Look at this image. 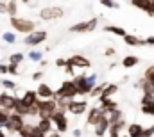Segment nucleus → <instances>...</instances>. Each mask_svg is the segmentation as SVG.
Segmentation results:
<instances>
[{"mask_svg":"<svg viewBox=\"0 0 154 137\" xmlns=\"http://www.w3.org/2000/svg\"><path fill=\"white\" fill-rule=\"evenodd\" d=\"M151 102H154V96H152V95H142V105L151 103Z\"/></svg>","mask_w":154,"mask_h":137,"instance_id":"nucleus-44","label":"nucleus"},{"mask_svg":"<svg viewBox=\"0 0 154 137\" xmlns=\"http://www.w3.org/2000/svg\"><path fill=\"white\" fill-rule=\"evenodd\" d=\"M66 63L68 64H72L74 68H91V61L88 59V57H84V55H79V54H75V55H70L68 59H66Z\"/></svg>","mask_w":154,"mask_h":137,"instance_id":"nucleus-12","label":"nucleus"},{"mask_svg":"<svg viewBox=\"0 0 154 137\" xmlns=\"http://www.w3.org/2000/svg\"><path fill=\"white\" fill-rule=\"evenodd\" d=\"M77 95V87L75 84L72 82V80H65V82H61V86L54 91V98H66V100H74Z\"/></svg>","mask_w":154,"mask_h":137,"instance_id":"nucleus-3","label":"nucleus"},{"mask_svg":"<svg viewBox=\"0 0 154 137\" xmlns=\"http://www.w3.org/2000/svg\"><path fill=\"white\" fill-rule=\"evenodd\" d=\"M108 119H109V125H111V123H118L120 119H124V112H122L120 109H115L113 112L108 114Z\"/></svg>","mask_w":154,"mask_h":137,"instance_id":"nucleus-29","label":"nucleus"},{"mask_svg":"<svg viewBox=\"0 0 154 137\" xmlns=\"http://www.w3.org/2000/svg\"><path fill=\"white\" fill-rule=\"evenodd\" d=\"M0 137H5V134H4V130H2V127H0Z\"/></svg>","mask_w":154,"mask_h":137,"instance_id":"nucleus-55","label":"nucleus"},{"mask_svg":"<svg viewBox=\"0 0 154 137\" xmlns=\"http://www.w3.org/2000/svg\"><path fill=\"white\" fill-rule=\"evenodd\" d=\"M63 71H65L66 75H70V77H74V73H75V68H74L72 64H68V63H66V66L63 68Z\"/></svg>","mask_w":154,"mask_h":137,"instance_id":"nucleus-43","label":"nucleus"},{"mask_svg":"<svg viewBox=\"0 0 154 137\" xmlns=\"http://www.w3.org/2000/svg\"><path fill=\"white\" fill-rule=\"evenodd\" d=\"M106 84H108V82H102V84H95V86H93V89L90 91V95H88V96H90V98H99V96H100V93L104 91Z\"/></svg>","mask_w":154,"mask_h":137,"instance_id":"nucleus-28","label":"nucleus"},{"mask_svg":"<svg viewBox=\"0 0 154 137\" xmlns=\"http://www.w3.org/2000/svg\"><path fill=\"white\" fill-rule=\"evenodd\" d=\"M122 39H124V43L127 46H147L145 45V39L140 37V36H136V34H125Z\"/></svg>","mask_w":154,"mask_h":137,"instance_id":"nucleus-15","label":"nucleus"},{"mask_svg":"<svg viewBox=\"0 0 154 137\" xmlns=\"http://www.w3.org/2000/svg\"><path fill=\"white\" fill-rule=\"evenodd\" d=\"M118 84H106V87H104V91L100 93V96H99V102H102V100H108V98H113L116 93H118Z\"/></svg>","mask_w":154,"mask_h":137,"instance_id":"nucleus-16","label":"nucleus"},{"mask_svg":"<svg viewBox=\"0 0 154 137\" xmlns=\"http://www.w3.org/2000/svg\"><path fill=\"white\" fill-rule=\"evenodd\" d=\"M27 116H38V107H36V105L29 107V110H27Z\"/></svg>","mask_w":154,"mask_h":137,"instance_id":"nucleus-47","label":"nucleus"},{"mask_svg":"<svg viewBox=\"0 0 154 137\" xmlns=\"http://www.w3.org/2000/svg\"><path fill=\"white\" fill-rule=\"evenodd\" d=\"M108 128H109V119H108V116H102L99 119V123L95 125V137H104L108 134Z\"/></svg>","mask_w":154,"mask_h":137,"instance_id":"nucleus-13","label":"nucleus"},{"mask_svg":"<svg viewBox=\"0 0 154 137\" xmlns=\"http://www.w3.org/2000/svg\"><path fill=\"white\" fill-rule=\"evenodd\" d=\"M38 127L39 130L47 136V134H50L52 130H54V125H52V121H50V118H39V121H38Z\"/></svg>","mask_w":154,"mask_h":137,"instance_id":"nucleus-22","label":"nucleus"},{"mask_svg":"<svg viewBox=\"0 0 154 137\" xmlns=\"http://www.w3.org/2000/svg\"><path fill=\"white\" fill-rule=\"evenodd\" d=\"M66 112L74 114V116H82L88 112V102L86 100H68V107H66Z\"/></svg>","mask_w":154,"mask_h":137,"instance_id":"nucleus-10","label":"nucleus"},{"mask_svg":"<svg viewBox=\"0 0 154 137\" xmlns=\"http://www.w3.org/2000/svg\"><path fill=\"white\" fill-rule=\"evenodd\" d=\"M131 4H133V7H136V9H140L147 14L152 9V0H131Z\"/></svg>","mask_w":154,"mask_h":137,"instance_id":"nucleus-20","label":"nucleus"},{"mask_svg":"<svg viewBox=\"0 0 154 137\" xmlns=\"http://www.w3.org/2000/svg\"><path fill=\"white\" fill-rule=\"evenodd\" d=\"M9 114H11V110L0 107V127H5V123H7V119H9Z\"/></svg>","mask_w":154,"mask_h":137,"instance_id":"nucleus-34","label":"nucleus"},{"mask_svg":"<svg viewBox=\"0 0 154 137\" xmlns=\"http://www.w3.org/2000/svg\"><path fill=\"white\" fill-rule=\"evenodd\" d=\"M72 136H74V137H81V136H82V130H81V128H75V130L72 132Z\"/></svg>","mask_w":154,"mask_h":137,"instance_id":"nucleus-52","label":"nucleus"},{"mask_svg":"<svg viewBox=\"0 0 154 137\" xmlns=\"http://www.w3.org/2000/svg\"><path fill=\"white\" fill-rule=\"evenodd\" d=\"M142 114H145V116H154V102L142 105Z\"/></svg>","mask_w":154,"mask_h":137,"instance_id":"nucleus-36","label":"nucleus"},{"mask_svg":"<svg viewBox=\"0 0 154 137\" xmlns=\"http://www.w3.org/2000/svg\"><path fill=\"white\" fill-rule=\"evenodd\" d=\"M23 125H25L23 116H20V114H16V112H13V110H11L9 119H7V123H5V130H7V132H11V134H18V132L22 130V127H23Z\"/></svg>","mask_w":154,"mask_h":137,"instance_id":"nucleus-8","label":"nucleus"},{"mask_svg":"<svg viewBox=\"0 0 154 137\" xmlns=\"http://www.w3.org/2000/svg\"><path fill=\"white\" fill-rule=\"evenodd\" d=\"M36 95H38V98H43V100H47V98H54V89L48 86V84H38V87H36Z\"/></svg>","mask_w":154,"mask_h":137,"instance_id":"nucleus-17","label":"nucleus"},{"mask_svg":"<svg viewBox=\"0 0 154 137\" xmlns=\"http://www.w3.org/2000/svg\"><path fill=\"white\" fill-rule=\"evenodd\" d=\"M43 77H45V71H43V69H38V71L32 73V80H34V82H41Z\"/></svg>","mask_w":154,"mask_h":137,"instance_id":"nucleus-41","label":"nucleus"},{"mask_svg":"<svg viewBox=\"0 0 154 137\" xmlns=\"http://www.w3.org/2000/svg\"><path fill=\"white\" fill-rule=\"evenodd\" d=\"M20 100L23 102V105L29 109V107H32V105H36V102H38V95H36V91H32V89H27L22 96H20Z\"/></svg>","mask_w":154,"mask_h":137,"instance_id":"nucleus-14","label":"nucleus"},{"mask_svg":"<svg viewBox=\"0 0 154 137\" xmlns=\"http://www.w3.org/2000/svg\"><path fill=\"white\" fill-rule=\"evenodd\" d=\"M56 103H57V109L59 110H66V107H68V100L66 98H54Z\"/></svg>","mask_w":154,"mask_h":137,"instance_id":"nucleus-39","label":"nucleus"},{"mask_svg":"<svg viewBox=\"0 0 154 137\" xmlns=\"http://www.w3.org/2000/svg\"><path fill=\"white\" fill-rule=\"evenodd\" d=\"M143 128L145 127H142L140 123H131V125H127V136L129 137H140L142 132H143Z\"/></svg>","mask_w":154,"mask_h":137,"instance_id":"nucleus-25","label":"nucleus"},{"mask_svg":"<svg viewBox=\"0 0 154 137\" xmlns=\"http://www.w3.org/2000/svg\"><path fill=\"white\" fill-rule=\"evenodd\" d=\"M99 107L102 109V112L108 116L109 112H113L115 109H118V105H116V102L113 100V98H108V100H102V102H99Z\"/></svg>","mask_w":154,"mask_h":137,"instance_id":"nucleus-21","label":"nucleus"},{"mask_svg":"<svg viewBox=\"0 0 154 137\" xmlns=\"http://www.w3.org/2000/svg\"><path fill=\"white\" fill-rule=\"evenodd\" d=\"M7 73L9 75H13V77H16V75H20V69H18V64H7Z\"/></svg>","mask_w":154,"mask_h":137,"instance_id":"nucleus-40","label":"nucleus"},{"mask_svg":"<svg viewBox=\"0 0 154 137\" xmlns=\"http://www.w3.org/2000/svg\"><path fill=\"white\" fill-rule=\"evenodd\" d=\"M72 82L75 84L77 95H79V96H88L90 91L93 89V86L97 84V73L88 75V73L84 71V73H81V75H74Z\"/></svg>","mask_w":154,"mask_h":137,"instance_id":"nucleus-1","label":"nucleus"},{"mask_svg":"<svg viewBox=\"0 0 154 137\" xmlns=\"http://www.w3.org/2000/svg\"><path fill=\"white\" fill-rule=\"evenodd\" d=\"M149 16H151V18H154V0H152V9H151V13H149Z\"/></svg>","mask_w":154,"mask_h":137,"instance_id":"nucleus-54","label":"nucleus"},{"mask_svg":"<svg viewBox=\"0 0 154 137\" xmlns=\"http://www.w3.org/2000/svg\"><path fill=\"white\" fill-rule=\"evenodd\" d=\"M27 57H29V61H32V63H39V61L43 59V52H41V50H31V52L27 54Z\"/></svg>","mask_w":154,"mask_h":137,"instance_id":"nucleus-33","label":"nucleus"},{"mask_svg":"<svg viewBox=\"0 0 154 137\" xmlns=\"http://www.w3.org/2000/svg\"><path fill=\"white\" fill-rule=\"evenodd\" d=\"M124 128H127V123H125V119H120L118 123H111V125H109V128H108V134H109V137L122 136L120 132H122Z\"/></svg>","mask_w":154,"mask_h":137,"instance_id":"nucleus-19","label":"nucleus"},{"mask_svg":"<svg viewBox=\"0 0 154 137\" xmlns=\"http://www.w3.org/2000/svg\"><path fill=\"white\" fill-rule=\"evenodd\" d=\"M115 54H116V50L115 48H111V46H108V48L104 50V55H106V57H113Z\"/></svg>","mask_w":154,"mask_h":137,"instance_id":"nucleus-45","label":"nucleus"},{"mask_svg":"<svg viewBox=\"0 0 154 137\" xmlns=\"http://www.w3.org/2000/svg\"><path fill=\"white\" fill-rule=\"evenodd\" d=\"M0 73H2V75H7V64L0 63Z\"/></svg>","mask_w":154,"mask_h":137,"instance_id":"nucleus-51","label":"nucleus"},{"mask_svg":"<svg viewBox=\"0 0 154 137\" xmlns=\"http://www.w3.org/2000/svg\"><path fill=\"white\" fill-rule=\"evenodd\" d=\"M138 64H140V57H136V55H125L122 59V66L125 69H131L134 66H138Z\"/></svg>","mask_w":154,"mask_h":137,"instance_id":"nucleus-24","label":"nucleus"},{"mask_svg":"<svg viewBox=\"0 0 154 137\" xmlns=\"http://www.w3.org/2000/svg\"><path fill=\"white\" fill-rule=\"evenodd\" d=\"M152 48H154V46H152Z\"/></svg>","mask_w":154,"mask_h":137,"instance_id":"nucleus-59","label":"nucleus"},{"mask_svg":"<svg viewBox=\"0 0 154 137\" xmlns=\"http://www.w3.org/2000/svg\"><path fill=\"white\" fill-rule=\"evenodd\" d=\"M0 86H4L5 91H16V82L11 80V78H4V80H0Z\"/></svg>","mask_w":154,"mask_h":137,"instance_id":"nucleus-31","label":"nucleus"},{"mask_svg":"<svg viewBox=\"0 0 154 137\" xmlns=\"http://www.w3.org/2000/svg\"><path fill=\"white\" fill-rule=\"evenodd\" d=\"M38 16L43 22H52V20H59L65 16V9L63 7H57V5H48V7H43L38 13Z\"/></svg>","mask_w":154,"mask_h":137,"instance_id":"nucleus-6","label":"nucleus"},{"mask_svg":"<svg viewBox=\"0 0 154 137\" xmlns=\"http://www.w3.org/2000/svg\"><path fill=\"white\" fill-rule=\"evenodd\" d=\"M97 27H99V18H90L86 22H79L75 25H72L70 32H74V34H88V32H93Z\"/></svg>","mask_w":154,"mask_h":137,"instance_id":"nucleus-7","label":"nucleus"},{"mask_svg":"<svg viewBox=\"0 0 154 137\" xmlns=\"http://www.w3.org/2000/svg\"><path fill=\"white\" fill-rule=\"evenodd\" d=\"M50 121H52V125L56 127V130L59 132V134H65V132H68V127H70V121H68V116H66V110H56L52 116H50Z\"/></svg>","mask_w":154,"mask_h":137,"instance_id":"nucleus-4","label":"nucleus"},{"mask_svg":"<svg viewBox=\"0 0 154 137\" xmlns=\"http://www.w3.org/2000/svg\"><path fill=\"white\" fill-rule=\"evenodd\" d=\"M11 27L14 32H20V34H31L32 31H36V23L29 18H22V16H11L9 20Z\"/></svg>","mask_w":154,"mask_h":137,"instance_id":"nucleus-2","label":"nucleus"},{"mask_svg":"<svg viewBox=\"0 0 154 137\" xmlns=\"http://www.w3.org/2000/svg\"><path fill=\"white\" fill-rule=\"evenodd\" d=\"M36 107H38V118H50L56 110H57V103L54 98H39L36 102Z\"/></svg>","mask_w":154,"mask_h":137,"instance_id":"nucleus-5","label":"nucleus"},{"mask_svg":"<svg viewBox=\"0 0 154 137\" xmlns=\"http://www.w3.org/2000/svg\"><path fill=\"white\" fill-rule=\"evenodd\" d=\"M0 107H2V103H0Z\"/></svg>","mask_w":154,"mask_h":137,"instance_id":"nucleus-58","label":"nucleus"},{"mask_svg":"<svg viewBox=\"0 0 154 137\" xmlns=\"http://www.w3.org/2000/svg\"><path fill=\"white\" fill-rule=\"evenodd\" d=\"M116 137H129V136H127V134H125V136H116Z\"/></svg>","mask_w":154,"mask_h":137,"instance_id":"nucleus-57","label":"nucleus"},{"mask_svg":"<svg viewBox=\"0 0 154 137\" xmlns=\"http://www.w3.org/2000/svg\"><path fill=\"white\" fill-rule=\"evenodd\" d=\"M145 45H149V46H154V36H149V37H145Z\"/></svg>","mask_w":154,"mask_h":137,"instance_id":"nucleus-49","label":"nucleus"},{"mask_svg":"<svg viewBox=\"0 0 154 137\" xmlns=\"http://www.w3.org/2000/svg\"><path fill=\"white\" fill-rule=\"evenodd\" d=\"M20 2H23V4H31V0H20Z\"/></svg>","mask_w":154,"mask_h":137,"instance_id":"nucleus-56","label":"nucleus"},{"mask_svg":"<svg viewBox=\"0 0 154 137\" xmlns=\"http://www.w3.org/2000/svg\"><path fill=\"white\" fill-rule=\"evenodd\" d=\"M16 13H18V2L16 0H7V14L16 16Z\"/></svg>","mask_w":154,"mask_h":137,"instance_id":"nucleus-32","label":"nucleus"},{"mask_svg":"<svg viewBox=\"0 0 154 137\" xmlns=\"http://www.w3.org/2000/svg\"><path fill=\"white\" fill-rule=\"evenodd\" d=\"M102 116H106V114L102 112V109H100L99 105H95V107H88V112H86V125L95 127Z\"/></svg>","mask_w":154,"mask_h":137,"instance_id":"nucleus-11","label":"nucleus"},{"mask_svg":"<svg viewBox=\"0 0 154 137\" xmlns=\"http://www.w3.org/2000/svg\"><path fill=\"white\" fill-rule=\"evenodd\" d=\"M102 31H104V32H108V34L118 36V37H124V36L127 34L124 27H116V25H106V27H102Z\"/></svg>","mask_w":154,"mask_h":137,"instance_id":"nucleus-26","label":"nucleus"},{"mask_svg":"<svg viewBox=\"0 0 154 137\" xmlns=\"http://www.w3.org/2000/svg\"><path fill=\"white\" fill-rule=\"evenodd\" d=\"M47 64H48V61H45V59H41V61H39V66H41V68H45Z\"/></svg>","mask_w":154,"mask_h":137,"instance_id":"nucleus-53","label":"nucleus"},{"mask_svg":"<svg viewBox=\"0 0 154 137\" xmlns=\"http://www.w3.org/2000/svg\"><path fill=\"white\" fill-rule=\"evenodd\" d=\"M152 136H154V125H151V127L143 128V132H142L140 137H152Z\"/></svg>","mask_w":154,"mask_h":137,"instance_id":"nucleus-42","label":"nucleus"},{"mask_svg":"<svg viewBox=\"0 0 154 137\" xmlns=\"http://www.w3.org/2000/svg\"><path fill=\"white\" fill-rule=\"evenodd\" d=\"M99 2H100V5H104L108 9H118L120 7V4L115 2V0H99Z\"/></svg>","mask_w":154,"mask_h":137,"instance_id":"nucleus-37","label":"nucleus"},{"mask_svg":"<svg viewBox=\"0 0 154 137\" xmlns=\"http://www.w3.org/2000/svg\"><path fill=\"white\" fill-rule=\"evenodd\" d=\"M47 37H48V34H47L45 31H38V29H36V31H32L31 34H27L23 37V43H25L27 46L34 48V46H39L41 43H45Z\"/></svg>","mask_w":154,"mask_h":137,"instance_id":"nucleus-9","label":"nucleus"},{"mask_svg":"<svg viewBox=\"0 0 154 137\" xmlns=\"http://www.w3.org/2000/svg\"><path fill=\"white\" fill-rule=\"evenodd\" d=\"M61 136H63V134H59L57 130H52L50 134H47V136H45V137H61Z\"/></svg>","mask_w":154,"mask_h":137,"instance_id":"nucleus-50","label":"nucleus"},{"mask_svg":"<svg viewBox=\"0 0 154 137\" xmlns=\"http://www.w3.org/2000/svg\"><path fill=\"white\" fill-rule=\"evenodd\" d=\"M56 66H57V68H65V66H66V59H63V57L56 59Z\"/></svg>","mask_w":154,"mask_h":137,"instance_id":"nucleus-46","label":"nucleus"},{"mask_svg":"<svg viewBox=\"0 0 154 137\" xmlns=\"http://www.w3.org/2000/svg\"><path fill=\"white\" fill-rule=\"evenodd\" d=\"M23 59H25V55H23L22 52H14V54L9 55V63H11V64H18V66H20V63H22Z\"/></svg>","mask_w":154,"mask_h":137,"instance_id":"nucleus-30","label":"nucleus"},{"mask_svg":"<svg viewBox=\"0 0 154 137\" xmlns=\"http://www.w3.org/2000/svg\"><path fill=\"white\" fill-rule=\"evenodd\" d=\"M0 14H7V2L0 0Z\"/></svg>","mask_w":154,"mask_h":137,"instance_id":"nucleus-48","label":"nucleus"},{"mask_svg":"<svg viewBox=\"0 0 154 137\" xmlns=\"http://www.w3.org/2000/svg\"><path fill=\"white\" fill-rule=\"evenodd\" d=\"M14 102H16V96H14V95H11V93H7V91L0 93V103H2V107H4V109L13 110Z\"/></svg>","mask_w":154,"mask_h":137,"instance_id":"nucleus-18","label":"nucleus"},{"mask_svg":"<svg viewBox=\"0 0 154 137\" xmlns=\"http://www.w3.org/2000/svg\"><path fill=\"white\" fill-rule=\"evenodd\" d=\"M143 78H145V80H149V82L154 86V64H151L149 68L143 71Z\"/></svg>","mask_w":154,"mask_h":137,"instance_id":"nucleus-35","label":"nucleus"},{"mask_svg":"<svg viewBox=\"0 0 154 137\" xmlns=\"http://www.w3.org/2000/svg\"><path fill=\"white\" fill-rule=\"evenodd\" d=\"M2 39H4L5 43L13 45V43H16V34H14V32H4V34H2Z\"/></svg>","mask_w":154,"mask_h":137,"instance_id":"nucleus-38","label":"nucleus"},{"mask_svg":"<svg viewBox=\"0 0 154 137\" xmlns=\"http://www.w3.org/2000/svg\"><path fill=\"white\" fill-rule=\"evenodd\" d=\"M136 86L142 89V95H152V96H154V86L149 82V80H145V78H140Z\"/></svg>","mask_w":154,"mask_h":137,"instance_id":"nucleus-23","label":"nucleus"},{"mask_svg":"<svg viewBox=\"0 0 154 137\" xmlns=\"http://www.w3.org/2000/svg\"><path fill=\"white\" fill-rule=\"evenodd\" d=\"M27 110H29V109L23 105V102H22L18 96H16V102H14V107H13V112H16V114H20V116L25 118V116H27Z\"/></svg>","mask_w":154,"mask_h":137,"instance_id":"nucleus-27","label":"nucleus"}]
</instances>
